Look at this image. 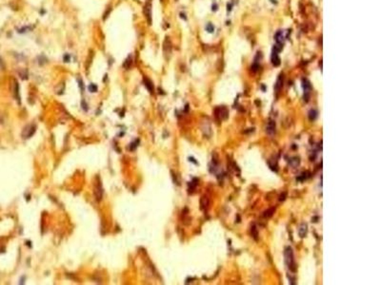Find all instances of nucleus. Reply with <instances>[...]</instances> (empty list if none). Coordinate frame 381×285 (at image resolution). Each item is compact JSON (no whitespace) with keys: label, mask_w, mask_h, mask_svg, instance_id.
<instances>
[{"label":"nucleus","mask_w":381,"mask_h":285,"mask_svg":"<svg viewBox=\"0 0 381 285\" xmlns=\"http://www.w3.org/2000/svg\"><path fill=\"white\" fill-rule=\"evenodd\" d=\"M284 257H285V262L288 265L290 271H292V273H296V261H295L294 251H292V247L288 246V247L285 248Z\"/></svg>","instance_id":"obj_1"},{"label":"nucleus","mask_w":381,"mask_h":285,"mask_svg":"<svg viewBox=\"0 0 381 285\" xmlns=\"http://www.w3.org/2000/svg\"><path fill=\"white\" fill-rule=\"evenodd\" d=\"M214 115H216V119L218 121H224L227 120L229 117V110L225 106H218L214 110Z\"/></svg>","instance_id":"obj_2"},{"label":"nucleus","mask_w":381,"mask_h":285,"mask_svg":"<svg viewBox=\"0 0 381 285\" xmlns=\"http://www.w3.org/2000/svg\"><path fill=\"white\" fill-rule=\"evenodd\" d=\"M302 87H303V90H304V101L307 103V102H309V99H310L312 85H311L309 80L303 78V79H302Z\"/></svg>","instance_id":"obj_3"},{"label":"nucleus","mask_w":381,"mask_h":285,"mask_svg":"<svg viewBox=\"0 0 381 285\" xmlns=\"http://www.w3.org/2000/svg\"><path fill=\"white\" fill-rule=\"evenodd\" d=\"M276 122L273 121V120H270V121L268 122V124H267V126H266V132H267V134L270 135V136H272L273 134L276 133Z\"/></svg>","instance_id":"obj_4"},{"label":"nucleus","mask_w":381,"mask_h":285,"mask_svg":"<svg viewBox=\"0 0 381 285\" xmlns=\"http://www.w3.org/2000/svg\"><path fill=\"white\" fill-rule=\"evenodd\" d=\"M35 132V126L34 125H28L26 129H24L22 136L23 138H30L34 135V133Z\"/></svg>","instance_id":"obj_5"},{"label":"nucleus","mask_w":381,"mask_h":285,"mask_svg":"<svg viewBox=\"0 0 381 285\" xmlns=\"http://www.w3.org/2000/svg\"><path fill=\"white\" fill-rule=\"evenodd\" d=\"M280 58L278 55V52L276 51H273L272 50V64L275 66V67H278L280 65Z\"/></svg>","instance_id":"obj_6"},{"label":"nucleus","mask_w":381,"mask_h":285,"mask_svg":"<svg viewBox=\"0 0 381 285\" xmlns=\"http://www.w3.org/2000/svg\"><path fill=\"white\" fill-rule=\"evenodd\" d=\"M308 233V225L307 223H301L299 229H298V234L300 238H305Z\"/></svg>","instance_id":"obj_7"},{"label":"nucleus","mask_w":381,"mask_h":285,"mask_svg":"<svg viewBox=\"0 0 381 285\" xmlns=\"http://www.w3.org/2000/svg\"><path fill=\"white\" fill-rule=\"evenodd\" d=\"M164 52L165 54H171L172 52V43L170 41L169 37H166L164 41Z\"/></svg>","instance_id":"obj_8"},{"label":"nucleus","mask_w":381,"mask_h":285,"mask_svg":"<svg viewBox=\"0 0 381 285\" xmlns=\"http://www.w3.org/2000/svg\"><path fill=\"white\" fill-rule=\"evenodd\" d=\"M282 87H283V75L280 74V75L278 76V78H277L276 84H275V91H276V93L280 92Z\"/></svg>","instance_id":"obj_9"},{"label":"nucleus","mask_w":381,"mask_h":285,"mask_svg":"<svg viewBox=\"0 0 381 285\" xmlns=\"http://www.w3.org/2000/svg\"><path fill=\"white\" fill-rule=\"evenodd\" d=\"M102 195H103V190H102V187H101V184H98L95 187V190H94L95 199L97 201H100L102 199Z\"/></svg>","instance_id":"obj_10"},{"label":"nucleus","mask_w":381,"mask_h":285,"mask_svg":"<svg viewBox=\"0 0 381 285\" xmlns=\"http://www.w3.org/2000/svg\"><path fill=\"white\" fill-rule=\"evenodd\" d=\"M275 39H276V43L282 44V45L284 44V39H285V37H284V34H283V32H282V31H278V32L276 33Z\"/></svg>","instance_id":"obj_11"},{"label":"nucleus","mask_w":381,"mask_h":285,"mask_svg":"<svg viewBox=\"0 0 381 285\" xmlns=\"http://www.w3.org/2000/svg\"><path fill=\"white\" fill-rule=\"evenodd\" d=\"M209 205V198L206 196H203L200 200V207L201 209H206Z\"/></svg>","instance_id":"obj_12"},{"label":"nucleus","mask_w":381,"mask_h":285,"mask_svg":"<svg viewBox=\"0 0 381 285\" xmlns=\"http://www.w3.org/2000/svg\"><path fill=\"white\" fill-rule=\"evenodd\" d=\"M144 84H145L146 87H147V90L150 92L153 93V85L152 81L150 79H148V78H144Z\"/></svg>","instance_id":"obj_13"},{"label":"nucleus","mask_w":381,"mask_h":285,"mask_svg":"<svg viewBox=\"0 0 381 285\" xmlns=\"http://www.w3.org/2000/svg\"><path fill=\"white\" fill-rule=\"evenodd\" d=\"M299 164H300V159L298 158V157H294V158H292L290 160V165L292 166V168H296Z\"/></svg>","instance_id":"obj_14"},{"label":"nucleus","mask_w":381,"mask_h":285,"mask_svg":"<svg viewBox=\"0 0 381 285\" xmlns=\"http://www.w3.org/2000/svg\"><path fill=\"white\" fill-rule=\"evenodd\" d=\"M275 212H276V208H275V207L269 208L268 210H266L264 213H263V217L266 218V219L272 218V215H273V213H275Z\"/></svg>","instance_id":"obj_15"},{"label":"nucleus","mask_w":381,"mask_h":285,"mask_svg":"<svg viewBox=\"0 0 381 285\" xmlns=\"http://www.w3.org/2000/svg\"><path fill=\"white\" fill-rule=\"evenodd\" d=\"M251 235H252V237L255 239L256 241L258 240V232H257V229H256L255 224H252V227H251Z\"/></svg>","instance_id":"obj_16"},{"label":"nucleus","mask_w":381,"mask_h":285,"mask_svg":"<svg viewBox=\"0 0 381 285\" xmlns=\"http://www.w3.org/2000/svg\"><path fill=\"white\" fill-rule=\"evenodd\" d=\"M145 14H146V16H147L149 23L151 24V22H152V15L151 14L152 13H151V5H149V4L145 8Z\"/></svg>","instance_id":"obj_17"},{"label":"nucleus","mask_w":381,"mask_h":285,"mask_svg":"<svg viewBox=\"0 0 381 285\" xmlns=\"http://www.w3.org/2000/svg\"><path fill=\"white\" fill-rule=\"evenodd\" d=\"M317 118V111L316 110H311L309 111V119L310 121H315Z\"/></svg>","instance_id":"obj_18"},{"label":"nucleus","mask_w":381,"mask_h":285,"mask_svg":"<svg viewBox=\"0 0 381 285\" xmlns=\"http://www.w3.org/2000/svg\"><path fill=\"white\" fill-rule=\"evenodd\" d=\"M132 64H133V57L130 55L128 58L126 59L125 60V63H124V67H126V68H130L131 67V66H132Z\"/></svg>","instance_id":"obj_19"},{"label":"nucleus","mask_w":381,"mask_h":285,"mask_svg":"<svg viewBox=\"0 0 381 285\" xmlns=\"http://www.w3.org/2000/svg\"><path fill=\"white\" fill-rule=\"evenodd\" d=\"M259 67H260L259 62L255 61V62H253V64H252V71L253 72H256V71L259 70Z\"/></svg>","instance_id":"obj_20"},{"label":"nucleus","mask_w":381,"mask_h":285,"mask_svg":"<svg viewBox=\"0 0 381 285\" xmlns=\"http://www.w3.org/2000/svg\"><path fill=\"white\" fill-rule=\"evenodd\" d=\"M206 31H207L208 33H212L214 32V27H213V25L211 24V23L207 24V26H206Z\"/></svg>","instance_id":"obj_21"},{"label":"nucleus","mask_w":381,"mask_h":285,"mask_svg":"<svg viewBox=\"0 0 381 285\" xmlns=\"http://www.w3.org/2000/svg\"><path fill=\"white\" fill-rule=\"evenodd\" d=\"M89 91H90L91 92H96V91H97V87H96V85L91 84V85L89 86Z\"/></svg>","instance_id":"obj_22"},{"label":"nucleus","mask_w":381,"mask_h":285,"mask_svg":"<svg viewBox=\"0 0 381 285\" xmlns=\"http://www.w3.org/2000/svg\"><path fill=\"white\" fill-rule=\"evenodd\" d=\"M305 175H306V173H305V172H304V173H302V174H301V176H300V177H298V178H297L296 180L301 181V182H303V181L306 179V176H305Z\"/></svg>","instance_id":"obj_23"},{"label":"nucleus","mask_w":381,"mask_h":285,"mask_svg":"<svg viewBox=\"0 0 381 285\" xmlns=\"http://www.w3.org/2000/svg\"><path fill=\"white\" fill-rule=\"evenodd\" d=\"M286 196H287V193L286 192H284L283 194H281L280 195V197H279V201L281 202V201H284L285 199H286Z\"/></svg>","instance_id":"obj_24"},{"label":"nucleus","mask_w":381,"mask_h":285,"mask_svg":"<svg viewBox=\"0 0 381 285\" xmlns=\"http://www.w3.org/2000/svg\"><path fill=\"white\" fill-rule=\"evenodd\" d=\"M27 29H28V31H29V29H30V28H29V27H25V28H22V29H19V31H18V32H19V33H25V32H27Z\"/></svg>","instance_id":"obj_25"},{"label":"nucleus","mask_w":381,"mask_h":285,"mask_svg":"<svg viewBox=\"0 0 381 285\" xmlns=\"http://www.w3.org/2000/svg\"><path fill=\"white\" fill-rule=\"evenodd\" d=\"M64 61H65V62H69V61H70V55H69V54H65V55H64Z\"/></svg>","instance_id":"obj_26"},{"label":"nucleus","mask_w":381,"mask_h":285,"mask_svg":"<svg viewBox=\"0 0 381 285\" xmlns=\"http://www.w3.org/2000/svg\"><path fill=\"white\" fill-rule=\"evenodd\" d=\"M227 7H228V8H227V11H228V12H231V11H232V4H231V3L228 4Z\"/></svg>","instance_id":"obj_27"},{"label":"nucleus","mask_w":381,"mask_h":285,"mask_svg":"<svg viewBox=\"0 0 381 285\" xmlns=\"http://www.w3.org/2000/svg\"><path fill=\"white\" fill-rule=\"evenodd\" d=\"M216 10H217V5L216 4L212 5V11H216Z\"/></svg>","instance_id":"obj_28"},{"label":"nucleus","mask_w":381,"mask_h":285,"mask_svg":"<svg viewBox=\"0 0 381 285\" xmlns=\"http://www.w3.org/2000/svg\"><path fill=\"white\" fill-rule=\"evenodd\" d=\"M82 104H83V109H84L85 110H87V107H86V106H87V105L85 104V102H84V101L82 102Z\"/></svg>","instance_id":"obj_29"},{"label":"nucleus","mask_w":381,"mask_h":285,"mask_svg":"<svg viewBox=\"0 0 381 285\" xmlns=\"http://www.w3.org/2000/svg\"><path fill=\"white\" fill-rule=\"evenodd\" d=\"M1 66H2V60L0 59V67H1Z\"/></svg>","instance_id":"obj_30"}]
</instances>
